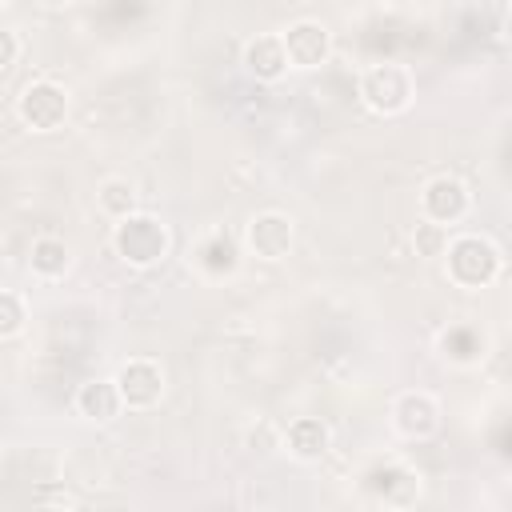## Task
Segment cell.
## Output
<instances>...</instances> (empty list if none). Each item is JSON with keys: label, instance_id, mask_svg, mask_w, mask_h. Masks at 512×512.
Here are the masks:
<instances>
[{"label": "cell", "instance_id": "obj_18", "mask_svg": "<svg viewBox=\"0 0 512 512\" xmlns=\"http://www.w3.org/2000/svg\"><path fill=\"white\" fill-rule=\"evenodd\" d=\"M444 356H452V360H460V364H472V360L484 356V340H480L472 328H452V332L444 336Z\"/></svg>", "mask_w": 512, "mask_h": 512}, {"label": "cell", "instance_id": "obj_2", "mask_svg": "<svg viewBox=\"0 0 512 512\" xmlns=\"http://www.w3.org/2000/svg\"><path fill=\"white\" fill-rule=\"evenodd\" d=\"M356 96L368 112L376 116H400L412 108L416 100V76L408 64L400 60H380V64H368L356 80Z\"/></svg>", "mask_w": 512, "mask_h": 512}, {"label": "cell", "instance_id": "obj_3", "mask_svg": "<svg viewBox=\"0 0 512 512\" xmlns=\"http://www.w3.org/2000/svg\"><path fill=\"white\" fill-rule=\"evenodd\" d=\"M172 248L168 224L160 216L148 212H128L112 224V252L128 264V268H156Z\"/></svg>", "mask_w": 512, "mask_h": 512}, {"label": "cell", "instance_id": "obj_1", "mask_svg": "<svg viewBox=\"0 0 512 512\" xmlns=\"http://www.w3.org/2000/svg\"><path fill=\"white\" fill-rule=\"evenodd\" d=\"M444 272L456 288H488L492 280H500L504 272V252L488 240V236H476V232H460V236H448L444 244Z\"/></svg>", "mask_w": 512, "mask_h": 512}, {"label": "cell", "instance_id": "obj_21", "mask_svg": "<svg viewBox=\"0 0 512 512\" xmlns=\"http://www.w3.org/2000/svg\"><path fill=\"white\" fill-rule=\"evenodd\" d=\"M40 4H68V0H40Z\"/></svg>", "mask_w": 512, "mask_h": 512}, {"label": "cell", "instance_id": "obj_13", "mask_svg": "<svg viewBox=\"0 0 512 512\" xmlns=\"http://www.w3.org/2000/svg\"><path fill=\"white\" fill-rule=\"evenodd\" d=\"M72 404H76V412L84 416V420H92V424H112L120 412H124V400H120V388H116V380H84L80 388H76V396H72Z\"/></svg>", "mask_w": 512, "mask_h": 512}, {"label": "cell", "instance_id": "obj_10", "mask_svg": "<svg viewBox=\"0 0 512 512\" xmlns=\"http://www.w3.org/2000/svg\"><path fill=\"white\" fill-rule=\"evenodd\" d=\"M364 492L380 504H392V508H404L420 496V476L400 464V460H384V464H372L364 472Z\"/></svg>", "mask_w": 512, "mask_h": 512}, {"label": "cell", "instance_id": "obj_5", "mask_svg": "<svg viewBox=\"0 0 512 512\" xmlns=\"http://www.w3.org/2000/svg\"><path fill=\"white\" fill-rule=\"evenodd\" d=\"M244 244H248V252H252L256 260L276 264V260H284V256L292 252V244H296V224H292L288 212H276V208L256 212V216L244 224Z\"/></svg>", "mask_w": 512, "mask_h": 512}, {"label": "cell", "instance_id": "obj_19", "mask_svg": "<svg viewBox=\"0 0 512 512\" xmlns=\"http://www.w3.org/2000/svg\"><path fill=\"white\" fill-rule=\"evenodd\" d=\"M412 244H416V256L436 260L444 252V244H448V228L444 224H432V220H420L416 232H412Z\"/></svg>", "mask_w": 512, "mask_h": 512}, {"label": "cell", "instance_id": "obj_16", "mask_svg": "<svg viewBox=\"0 0 512 512\" xmlns=\"http://www.w3.org/2000/svg\"><path fill=\"white\" fill-rule=\"evenodd\" d=\"M96 204H100L104 216L120 220V216L136 212V184L128 176H104L100 188H96Z\"/></svg>", "mask_w": 512, "mask_h": 512}, {"label": "cell", "instance_id": "obj_22", "mask_svg": "<svg viewBox=\"0 0 512 512\" xmlns=\"http://www.w3.org/2000/svg\"><path fill=\"white\" fill-rule=\"evenodd\" d=\"M0 4H8V0H0Z\"/></svg>", "mask_w": 512, "mask_h": 512}, {"label": "cell", "instance_id": "obj_14", "mask_svg": "<svg viewBox=\"0 0 512 512\" xmlns=\"http://www.w3.org/2000/svg\"><path fill=\"white\" fill-rule=\"evenodd\" d=\"M196 264H200V272H208V276H232L236 268H240V244L228 236V232H212V236H204L200 244H196Z\"/></svg>", "mask_w": 512, "mask_h": 512}, {"label": "cell", "instance_id": "obj_9", "mask_svg": "<svg viewBox=\"0 0 512 512\" xmlns=\"http://www.w3.org/2000/svg\"><path fill=\"white\" fill-rule=\"evenodd\" d=\"M468 208H472V196H468V188H464V180H456V176H432L424 188H420V216L424 220H432V224H444V228H452V224H460L464 216H468Z\"/></svg>", "mask_w": 512, "mask_h": 512}, {"label": "cell", "instance_id": "obj_4", "mask_svg": "<svg viewBox=\"0 0 512 512\" xmlns=\"http://www.w3.org/2000/svg\"><path fill=\"white\" fill-rule=\"evenodd\" d=\"M16 116H20V124L28 132H40V136L64 128V120H68V92H64V84H56L48 76L28 80L20 88V96H16Z\"/></svg>", "mask_w": 512, "mask_h": 512}, {"label": "cell", "instance_id": "obj_8", "mask_svg": "<svg viewBox=\"0 0 512 512\" xmlns=\"http://www.w3.org/2000/svg\"><path fill=\"white\" fill-rule=\"evenodd\" d=\"M280 44H284V56H288V68H320L328 64L332 56V32L328 24L320 20H292L284 32H280Z\"/></svg>", "mask_w": 512, "mask_h": 512}, {"label": "cell", "instance_id": "obj_11", "mask_svg": "<svg viewBox=\"0 0 512 512\" xmlns=\"http://www.w3.org/2000/svg\"><path fill=\"white\" fill-rule=\"evenodd\" d=\"M240 64H244V72H248L252 80H260V84L280 80V76L288 72V56H284L280 32H256V36L244 44Z\"/></svg>", "mask_w": 512, "mask_h": 512}, {"label": "cell", "instance_id": "obj_6", "mask_svg": "<svg viewBox=\"0 0 512 512\" xmlns=\"http://www.w3.org/2000/svg\"><path fill=\"white\" fill-rule=\"evenodd\" d=\"M112 380H116V388H120L124 408H132V412H148V408H156L160 396H164V368H160L156 360H148V356L124 360Z\"/></svg>", "mask_w": 512, "mask_h": 512}, {"label": "cell", "instance_id": "obj_12", "mask_svg": "<svg viewBox=\"0 0 512 512\" xmlns=\"http://www.w3.org/2000/svg\"><path fill=\"white\" fill-rule=\"evenodd\" d=\"M284 448L292 460L300 464H316L328 456L332 448V428L320 420V416H296L288 428H284Z\"/></svg>", "mask_w": 512, "mask_h": 512}, {"label": "cell", "instance_id": "obj_7", "mask_svg": "<svg viewBox=\"0 0 512 512\" xmlns=\"http://www.w3.org/2000/svg\"><path fill=\"white\" fill-rule=\"evenodd\" d=\"M440 424H444V408H440V400L432 392L416 388V392L396 396V404H392V428L404 440H416V444L420 440H432L440 432Z\"/></svg>", "mask_w": 512, "mask_h": 512}, {"label": "cell", "instance_id": "obj_17", "mask_svg": "<svg viewBox=\"0 0 512 512\" xmlns=\"http://www.w3.org/2000/svg\"><path fill=\"white\" fill-rule=\"evenodd\" d=\"M24 320H28L24 296L12 292V288H0V340L20 336V332H24Z\"/></svg>", "mask_w": 512, "mask_h": 512}, {"label": "cell", "instance_id": "obj_20", "mask_svg": "<svg viewBox=\"0 0 512 512\" xmlns=\"http://www.w3.org/2000/svg\"><path fill=\"white\" fill-rule=\"evenodd\" d=\"M16 60H20V36H16V28H4L0 24V72L12 68Z\"/></svg>", "mask_w": 512, "mask_h": 512}, {"label": "cell", "instance_id": "obj_15", "mask_svg": "<svg viewBox=\"0 0 512 512\" xmlns=\"http://www.w3.org/2000/svg\"><path fill=\"white\" fill-rule=\"evenodd\" d=\"M28 264H32V276H40V280H60V276L72 268V248H68V240H60V236H36L32 248H28Z\"/></svg>", "mask_w": 512, "mask_h": 512}]
</instances>
